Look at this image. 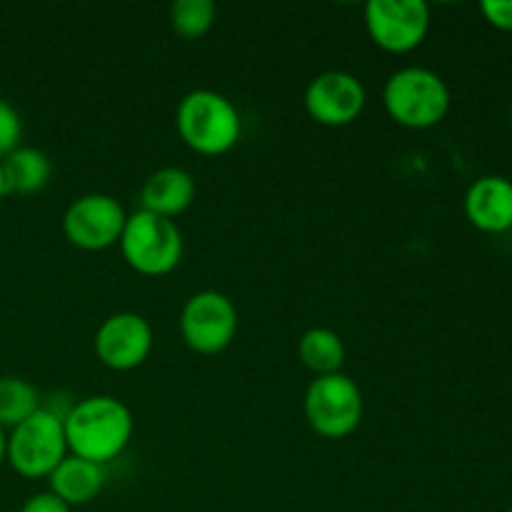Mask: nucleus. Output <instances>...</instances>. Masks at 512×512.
<instances>
[{
  "label": "nucleus",
  "instance_id": "obj_1",
  "mask_svg": "<svg viewBox=\"0 0 512 512\" xmlns=\"http://www.w3.org/2000/svg\"><path fill=\"white\" fill-rule=\"evenodd\" d=\"M68 453L95 465H108L133 440L135 420L128 405L113 395H90L63 415Z\"/></svg>",
  "mask_w": 512,
  "mask_h": 512
},
{
  "label": "nucleus",
  "instance_id": "obj_2",
  "mask_svg": "<svg viewBox=\"0 0 512 512\" xmlns=\"http://www.w3.org/2000/svg\"><path fill=\"white\" fill-rule=\"evenodd\" d=\"M175 128H178L180 140L193 153L215 158V155L230 153L238 145L243 120L233 100L215 90L200 88L190 90L178 103Z\"/></svg>",
  "mask_w": 512,
  "mask_h": 512
},
{
  "label": "nucleus",
  "instance_id": "obj_3",
  "mask_svg": "<svg viewBox=\"0 0 512 512\" xmlns=\"http://www.w3.org/2000/svg\"><path fill=\"white\" fill-rule=\"evenodd\" d=\"M383 105L390 118L408 130H428L443 123L450 110V88L435 70H398L383 88Z\"/></svg>",
  "mask_w": 512,
  "mask_h": 512
},
{
  "label": "nucleus",
  "instance_id": "obj_4",
  "mask_svg": "<svg viewBox=\"0 0 512 512\" xmlns=\"http://www.w3.org/2000/svg\"><path fill=\"white\" fill-rule=\"evenodd\" d=\"M68 455L63 415L43 405L8 433L5 460L25 480L50 478Z\"/></svg>",
  "mask_w": 512,
  "mask_h": 512
},
{
  "label": "nucleus",
  "instance_id": "obj_5",
  "mask_svg": "<svg viewBox=\"0 0 512 512\" xmlns=\"http://www.w3.org/2000/svg\"><path fill=\"white\" fill-rule=\"evenodd\" d=\"M120 253L123 260L140 275L160 278L173 273L183 260V233L178 225L160 215L138 213L128 215L123 235H120Z\"/></svg>",
  "mask_w": 512,
  "mask_h": 512
},
{
  "label": "nucleus",
  "instance_id": "obj_6",
  "mask_svg": "<svg viewBox=\"0 0 512 512\" xmlns=\"http://www.w3.org/2000/svg\"><path fill=\"white\" fill-rule=\"evenodd\" d=\"M305 420L310 430L328 440H343L363 420V393L345 373L315 378L305 390Z\"/></svg>",
  "mask_w": 512,
  "mask_h": 512
},
{
  "label": "nucleus",
  "instance_id": "obj_7",
  "mask_svg": "<svg viewBox=\"0 0 512 512\" xmlns=\"http://www.w3.org/2000/svg\"><path fill=\"white\" fill-rule=\"evenodd\" d=\"M238 333V310L228 295L203 290L188 298L180 313V335L185 345L200 355H218Z\"/></svg>",
  "mask_w": 512,
  "mask_h": 512
},
{
  "label": "nucleus",
  "instance_id": "obj_8",
  "mask_svg": "<svg viewBox=\"0 0 512 512\" xmlns=\"http://www.w3.org/2000/svg\"><path fill=\"white\" fill-rule=\"evenodd\" d=\"M128 213L105 193H88L73 200L63 215V235L73 248L100 253L120 243Z\"/></svg>",
  "mask_w": 512,
  "mask_h": 512
},
{
  "label": "nucleus",
  "instance_id": "obj_9",
  "mask_svg": "<svg viewBox=\"0 0 512 512\" xmlns=\"http://www.w3.org/2000/svg\"><path fill=\"white\" fill-rule=\"evenodd\" d=\"M365 28L385 53H410L428 38L430 8L423 0H370L365 5Z\"/></svg>",
  "mask_w": 512,
  "mask_h": 512
},
{
  "label": "nucleus",
  "instance_id": "obj_10",
  "mask_svg": "<svg viewBox=\"0 0 512 512\" xmlns=\"http://www.w3.org/2000/svg\"><path fill=\"white\" fill-rule=\"evenodd\" d=\"M363 83L345 70H325L315 75L305 88V110L310 118L325 128H345L355 123L365 108Z\"/></svg>",
  "mask_w": 512,
  "mask_h": 512
},
{
  "label": "nucleus",
  "instance_id": "obj_11",
  "mask_svg": "<svg viewBox=\"0 0 512 512\" xmlns=\"http://www.w3.org/2000/svg\"><path fill=\"white\" fill-rule=\"evenodd\" d=\"M93 345L105 368L128 373L148 360L153 350V328L138 313H115L100 323Z\"/></svg>",
  "mask_w": 512,
  "mask_h": 512
},
{
  "label": "nucleus",
  "instance_id": "obj_12",
  "mask_svg": "<svg viewBox=\"0 0 512 512\" xmlns=\"http://www.w3.org/2000/svg\"><path fill=\"white\" fill-rule=\"evenodd\" d=\"M465 218L488 235L512 230V180L505 175H483L468 188L463 200Z\"/></svg>",
  "mask_w": 512,
  "mask_h": 512
},
{
  "label": "nucleus",
  "instance_id": "obj_13",
  "mask_svg": "<svg viewBox=\"0 0 512 512\" xmlns=\"http://www.w3.org/2000/svg\"><path fill=\"white\" fill-rule=\"evenodd\" d=\"M195 180L183 168H160L150 175L140 190V210L160 215V218H178L193 205Z\"/></svg>",
  "mask_w": 512,
  "mask_h": 512
},
{
  "label": "nucleus",
  "instance_id": "obj_14",
  "mask_svg": "<svg viewBox=\"0 0 512 512\" xmlns=\"http://www.w3.org/2000/svg\"><path fill=\"white\" fill-rule=\"evenodd\" d=\"M50 493L63 500L70 508L88 505L100 495L105 485V468L103 465L88 463L83 458L68 455L48 478Z\"/></svg>",
  "mask_w": 512,
  "mask_h": 512
},
{
  "label": "nucleus",
  "instance_id": "obj_15",
  "mask_svg": "<svg viewBox=\"0 0 512 512\" xmlns=\"http://www.w3.org/2000/svg\"><path fill=\"white\" fill-rule=\"evenodd\" d=\"M0 170H3L5 193L35 195L50 183L53 163H50L43 150L20 145V148H15L13 153L0 160Z\"/></svg>",
  "mask_w": 512,
  "mask_h": 512
},
{
  "label": "nucleus",
  "instance_id": "obj_16",
  "mask_svg": "<svg viewBox=\"0 0 512 512\" xmlns=\"http://www.w3.org/2000/svg\"><path fill=\"white\" fill-rule=\"evenodd\" d=\"M298 358L315 378L343 373L345 343L335 330L310 328L300 335Z\"/></svg>",
  "mask_w": 512,
  "mask_h": 512
},
{
  "label": "nucleus",
  "instance_id": "obj_17",
  "mask_svg": "<svg viewBox=\"0 0 512 512\" xmlns=\"http://www.w3.org/2000/svg\"><path fill=\"white\" fill-rule=\"evenodd\" d=\"M40 408V395L28 380L5 375L0 378V428L13 430Z\"/></svg>",
  "mask_w": 512,
  "mask_h": 512
},
{
  "label": "nucleus",
  "instance_id": "obj_18",
  "mask_svg": "<svg viewBox=\"0 0 512 512\" xmlns=\"http://www.w3.org/2000/svg\"><path fill=\"white\" fill-rule=\"evenodd\" d=\"M215 5L210 0H178L170 5V28L183 40H198L213 28Z\"/></svg>",
  "mask_w": 512,
  "mask_h": 512
},
{
  "label": "nucleus",
  "instance_id": "obj_19",
  "mask_svg": "<svg viewBox=\"0 0 512 512\" xmlns=\"http://www.w3.org/2000/svg\"><path fill=\"white\" fill-rule=\"evenodd\" d=\"M20 138H23V120L8 100L0 98V160L20 148Z\"/></svg>",
  "mask_w": 512,
  "mask_h": 512
},
{
  "label": "nucleus",
  "instance_id": "obj_20",
  "mask_svg": "<svg viewBox=\"0 0 512 512\" xmlns=\"http://www.w3.org/2000/svg\"><path fill=\"white\" fill-rule=\"evenodd\" d=\"M480 13L493 28L512 33V0H485L480 3Z\"/></svg>",
  "mask_w": 512,
  "mask_h": 512
},
{
  "label": "nucleus",
  "instance_id": "obj_21",
  "mask_svg": "<svg viewBox=\"0 0 512 512\" xmlns=\"http://www.w3.org/2000/svg\"><path fill=\"white\" fill-rule=\"evenodd\" d=\"M20 512H73V508L65 505L60 498H55V495L48 490V493L33 495Z\"/></svg>",
  "mask_w": 512,
  "mask_h": 512
},
{
  "label": "nucleus",
  "instance_id": "obj_22",
  "mask_svg": "<svg viewBox=\"0 0 512 512\" xmlns=\"http://www.w3.org/2000/svg\"><path fill=\"white\" fill-rule=\"evenodd\" d=\"M5 448H8V433L5 428H0V465L5 463Z\"/></svg>",
  "mask_w": 512,
  "mask_h": 512
},
{
  "label": "nucleus",
  "instance_id": "obj_23",
  "mask_svg": "<svg viewBox=\"0 0 512 512\" xmlns=\"http://www.w3.org/2000/svg\"><path fill=\"white\" fill-rule=\"evenodd\" d=\"M5 195V183H3V170H0V200H3Z\"/></svg>",
  "mask_w": 512,
  "mask_h": 512
},
{
  "label": "nucleus",
  "instance_id": "obj_24",
  "mask_svg": "<svg viewBox=\"0 0 512 512\" xmlns=\"http://www.w3.org/2000/svg\"><path fill=\"white\" fill-rule=\"evenodd\" d=\"M510 125H512V108H510Z\"/></svg>",
  "mask_w": 512,
  "mask_h": 512
},
{
  "label": "nucleus",
  "instance_id": "obj_25",
  "mask_svg": "<svg viewBox=\"0 0 512 512\" xmlns=\"http://www.w3.org/2000/svg\"><path fill=\"white\" fill-rule=\"evenodd\" d=\"M508 512H512V505H510V510H508Z\"/></svg>",
  "mask_w": 512,
  "mask_h": 512
}]
</instances>
